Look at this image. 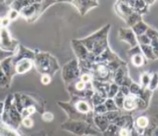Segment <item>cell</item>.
Returning a JSON list of instances; mask_svg holds the SVG:
<instances>
[{"mask_svg":"<svg viewBox=\"0 0 158 136\" xmlns=\"http://www.w3.org/2000/svg\"><path fill=\"white\" fill-rule=\"evenodd\" d=\"M121 136H128L129 135V131L127 129H123L120 131Z\"/></svg>","mask_w":158,"mask_h":136,"instance_id":"cell-32","label":"cell"},{"mask_svg":"<svg viewBox=\"0 0 158 136\" xmlns=\"http://www.w3.org/2000/svg\"><path fill=\"white\" fill-rule=\"evenodd\" d=\"M53 115H52L51 113H49V112H46L44 113V115H43V119L46 121V122H50L52 121V119H53Z\"/></svg>","mask_w":158,"mask_h":136,"instance_id":"cell-27","label":"cell"},{"mask_svg":"<svg viewBox=\"0 0 158 136\" xmlns=\"http://www.w3.org/2000/svg\"><path fill=\"white\" fill-rule=\"evenodd\" d=\"M96 70L97 74L99 75V77H100L101 78H106L108 74H109V70L110 68L107 66L106 65H105L104 63H100L96 66Z\"/></svg>","mask_w":158,"mask_h":136,"instance_id":"cell-12","label":"cell"},{"mask_svg":"<svg viewBox=\"0 0 158 136\" xmlns=\"http://www.w3.org/2000/svg\"><path fill=\"white\" fill-rule=\"evenodd\" d=\"M41 81L44 84H48V83L50 82V77H49V75H47V74L43 75V76H42Z\"/></svg>","mask_w":158,"mask_h":136,"instance_id":"cell-28","label":"cell"},{"mask_svg":"<svg viewBox=\"0 0 158 136\" xmlns=\"http://www.w3.org/2000/svg\"><path fill=\"white\" fill-rule=\"evenodd\" d=\"M132 62L137 67L142 66V65L144 64V58H143L142 54H135L134 56H132Z\"/></svg>","mask_w":158,"mask_h":136,"instance_id":"cell-15","label":"cell"},{"mask_svg":"<svg viewBox=\"0 0 158 136\" xmlns=\"http://www.w3.org/2000/svg\"><path fill=\"white\" fill-rule=\"evenodd\" d=\"M139 21H141V16L140 15L137 13H133L131 15L127 17V19L126 20V22H127V24L132 27Z\"/></svg>","mask_w":158,"mask_h":136,"instance_id":"cell-14","label":"cell"},{"mask_svg":"<svg viewBox=\"0 0 158 136\" xmlns=\"http://www.w3.org/2000/svg\"><path fill=\"white\" fill-rule=\"evenodd\" d=\"M119 37L122 40L127 42L131 47L134 48L137 45V40L135 37V34L132 29H123L122 28L119 30Z\"/></svg>","mask_w":158,"mask_h":136,"instance_id":"cell-6","label":"cell"},{"mask_svg":"<svg viewBox=\"0 0 158 136\" xmlns=\"http://www.w3.org/2000/svg\"><path fill=\"white\" fill-rule=\"evenodd\" d=\"M138 101H139V100H137L134 95H128V96H127L126 98L124 99V107L127 110H132V109H134V107L137 106Z\"/></svg>","mask_w":158,"mask_h":136,"instance_id":"cell-10","label":"cell"},{"mask_svg":"<svg viewBox=\"0 0 158 136\" xmlns=\"http://www.w3.org/2000/svg\"><path fill=\"white\" fill-rule=\"evenodd\" d=\"M17 52L15 53L14 56H13V63L14 65H15L16 62H18L21 60H23V59H30L31 61H34L35 59V54L33 51L28 49L27 48L23 47V46H18L17 48Z\"/></svg>","mask_w":158,"mask_h":136,"instance_id":"cell-4","label":"cell"},{"mask_svg":"<svg viewBox=\"0 0 158 136\" xmlns=\"http://www.w3.org/2000/svg\"><path fill=\"white\" fill-rule=\"evenodd\" d=\"M109 27H105L102 30L97 32L92 36L80 40V42L85 46L87 49L90 51L95 56H99L107 48V32Z\"/></svg>","mask_w":158,"mask_h":136,"instance_id":"cell-1","label":"cell"},{"mask_svg":"<svg viewBox=\"0 0 158 136\" xmlns=\"http://www.w3.org/2000/svg\"><path fill=\"white\" fill-rule=\"evenodd\" d=\"M76 87H77V88L78 90H83V89L85 88V83L83 81L79 82L78 83H77Z\"/></svg>","mask_w":158,"mask_h":136,"instance_id":"cell-30","label":"cell"},{"mask_svg":"<svg viewBox=\"0 0 158 136\" xmlns=\"http://www.w3.org/2000/svg\"><path fill=\"white\" fill-rule=\"evenodd\" d=\"M10 20H9V18L8 17H6V18H4V19H2V27H5L6 28V27H7L8 25H9V23H10Z\"/></svg>","mask_w":158,"mask_h":136,"instance_id":"cell-31","label":"cell"},{"mask_svg":"<svg viewBox=\"0 0 158 136\" xmlns=\"http://www.w3.org/2000/svg\"><path fill=\"white\" fill-rule=\"evenodd\" d=\"M4 104L3 102H0V115L3 114L4 112Z\"/></svg>","mask_w":158,"mask_h":136,"instance_id":"cell-34","label":"cell"},{"mask_svg":"<svg viewBox=\"0 0 158 136\" xmlns=\"http://www.w3.org/2000/svg\"><path fill=\"white\" fill-rule=\"evenodd\" d=\"M128 53H129L130 55H132V56H134L135 54H141L140 48L139 47V46H135V47L134 48H131V49L128 51Z\"/></svg>","mask_w":158,"mask_h":136,"instance_id":"cell-26","label":"cell"},{"mask_svg":"<svg viewBox=\"0 0 158 136\" xmlns=\"http://www.w3.org/2000/svg\"><path fill=\"white\" fill-rule=\"evenodd\" d=\"M141 82H142V84L144 86H147L148 84H150V82H151V78L147 73H144L142 75L141 77Z\"/></svg>","mask_w":158,"mask_h":136,"instance_id":"cell-25","label":"cell"},{"mask_svg":"<svg viewBox=\"0 0 158 136\" xmlns=\"http://www.w3.org/2000/svg\"><path fill=\"white\" fill-rule=\"evenodd\" d=\"M72 3L77 6L79 12L82 15L86 14L92 8L98 5L97 2H89V1H77V2H72Z\"/></svg>","mask_w":158,"mask_h":136,"instance_id":"cell-9","label":"cell"},{"mask_svg":"<svg viewBox=\"0 0 158 136\" xmlns=\"http://www.w3.org/2000/svg\"></svg>","mask_w":158,"mask_h":136,"instance_id":"cell-37","label":"cell"},{"mask_svg":"<svg viewBox=\"0 0 158 136\" xmlns=\"http://www.w3.org/2000/svg\"><path fill=\"white\" fill-rule=\"evenodd\" d=\"M35 111H36V109H35L34 106L33 105H30V106H27V107L23 109L22 112H21V114L26 117H28V116H30L32 113H34Z\"/></svg>","mask_w":158,"mask_h":136,"instance_id":"cell-18","label":"cell"},{"mask_svg":"<svg viewBox=\"0 0 158 136\" xmlns=\"http://www.w3.org/2000/svg\"><path fill=\"white\" fill-rule=\"evenodd\" d=\"M90 79H91V78H90V76L88 74L83 75V77H82V81L84 82V83H85V82H89Z\"/></svg>","mask_w":158,"mask_h":136,"instance_id":"cell-33","label":"cell"},{"mask_svg":"<svg viewBox=\"0 0 158 136\" xmlns=\"http://www.w3.org/2000/svg\"><path fill=\"white\" fill-rule=\"evenodd\" d=\"M148 28H149L148 26H146L143 21H139V22H138L137 24L134 25L133 28H132V30L134 32V34L139 37V36L145 34V32H147Z\"/></svg>","mask_w":158,"mask_h":136,"instance_id":"cell-11","label":"cell"},{"mask_svg":"<svg viewBox=\"0 0 158 136\" xmlns=\"http://www.w3.org/2000/svg\"><path fill=\"white\" fill-rule=\"evenodd\" d=\"M137 125L140 129H144L148 125V119L144 117H140L137 119Z\"/></svg>","mask_w":158,"mask_h":136,"instance_id":"cell-17","label":"cell"},{"mask_svg":"<svg viewBox=\"0 0 158 136\" xmlns=\"http://www.w3.org/2000/svg\"><path fill=\"white\" fill-rule=\"evenodd\" d=\"M32 67V61L30 59H23L21 60L15 65V70L18 74H23L27 71H30Z\"/></svg>","mask_w":158,"mask_h":136,"instance_id":"cell-8","label":"cell"},{"mask_svg":"<svg viewBox=\"0 0 158 136\" xmlns=\"http://www.w3.org/2000/svg\"><path fill=\"white\" fill-rule=\"evenodd\" d=\"M9 80H10V78H8L7 76L4 73V71L1 70L0 71V87L6 86L9 83Z\"/></svg>","mask_w":158,"mask_h":136,"instance_id":"cell-19","label":"cell"},{"mask_svg":"<svg viewBox=\"0 0 158 136\" xmlns=\"http://www.w3.org/2000/svg\"><path fill=\"white\" fill-rule=\"evenodd\" d=\"M0 48L4 50L14 53L18 48V43L10 37L5 27H0Z\"/></svg>","mask_w":158,"mask_h":136,"instance_id":"cell-3","label":"cell"},{"mask_svg":"<svg viewBox=\"0 0 158 136\" xmlns=\"http://www.w3.org/2000/svg\"><path fill=\"white\" fill-rule=\"evenodd\" d=\"M77 107L79 111L81 112H88L89 111V105L87 104L86 102L84 101H80L77 105Z\"/></svg>","mask_w":158,"mask_h":136,"instance_id":"cell-21","label":"cell"},{"mask_svg":"<svg viewBox=\"0 0 158 136\" xmlns=\"http://www.w3.org/2000/svg\"><path fill=\"white\" fill-rule=\"evenodd\" d=\"M14 54V52H10V51L4 50V49H2L0 48V62L3 61L4 60H5V59H7V58L13 56Z\"/></svg>","mask_w":158,"mask_h":136,"instance_id":"cell-16","label":"cell"},{"mask_svg":"<svg viewBox=\"0 0 158 136\" xmlns=\"http://www.w3.org/2000/svg\"><path fill=\"white\" fill-rule=\"evenodd\" d=\"M158 85V74H154L150 82V89H155Z\"/></svg>","mask_w":158,"mask_h":136,"instance_id":"cell-23","label":"cell"},{"mask_svg":"<svg viewBox=\"0 0 158 136\" xmlns=\"http://www.w3.org/2000/svg\"><path fill=\"white\" fill-rule=\"evenodd\" d=\"M13 56L7 58V59H5V60L0 62L1 70L4 71V74L6 75L9 78H10L11 76L15 72V65L13 63Z\"/></svg>","mask_w":158,"mask_h":136,"instance_id":"cell-7","label":"cell"},{"mask_svg":"<svg viewBox=\"0 0 158 136\" xmlns=\"http://www.w3.org/2000/svg\"><path fill=\"white\" fill-rule=\"evenodd\" d=\"M19 15H20V12H18L16 10H11L9 13H8V18H9V20H15L18 16H19Z\"/></svg>","mask_w":158,"mask_h":136,"instance_id":"cell-24","label":"cell"},{"mask_svg":"<svg viewBox=\"0 0 158 136\" xmlns=\"http://www.w3.org/2000/svg\"><path fill=\"white\" fill-rule=\"evenodd\" d=\"M1 25H2V19L0 18V26H1Z\"/></svg>","mask_w":158,"mask_h":136,"instance_id":"cell-35","label":"cell"},{"mask_svg":"<svg viewBox=\"0 0 158 136\" xmlns=\"http://www.w3.org/2000/svg\"><path fill=\"white\" fill-rule=\"evenodd\" d=\"M106 107L109 109V110H116V106L114 105L113 100H109L106 102Z\"/></svg>","mask_w":158,"mask_h":136,"instance_id":"cell-29","label":"cell"},{"mask_svg":"<svg viewBox=\"0 0 158 136\" xmlns=\"http://www.w3.org/2000/svg\"><path fill=\"white\" fill-rule=\"evenodd\" d=\"M0 71H1V66H0Z\"/></svg>","mask_w":158,"mask_h":136,"instance_id":"cell-36","label":"cell"},{"mask_svg":"<svg viewBox=\"0 0 158 136\" xmlns=\"http://www.w3.org/2000/svg\"><path fill=\"white\" fill-rule=\"evenodd\" d=\"M22 124L24 127L26 128H27V129H30L31 128L32 126H33V121H32V119L30 118L29 117H26L22 119Z\"/></svg>","mask_w":158,"mask_h":136,"instance_id":"cell-22","label":"cell"},{"mask_svg":"<svg viewBox=\"0 0 158 136\" xmlns=\"http://www.w3.org/2000/svg\"><path fill=\"white\" fill-rule=\"evenodd\" d=\"M34 62L37 70L44 74L48 75V72L55 71L58 69V64L56 60L47 53L36 54Z\"/></svg>","mask_w":158,"mask_h":136,"instance_id":"cell-2","label":"cell"},{"mask_svg":"<svg viewBox=\"0 0 158 136\" xmlns=\"http://www.w3.org/2000/svg\"><path fill=\"white\" fill-rule=\"evenodd\" d=\"M140 49L143 52V54L145 55V57L148 58V59L155 60L156 58L151 45H140Z\"/></svg>","mask_w":158,"mask_h":136,"instance_id":"cell-13","label":"cell"},{"mask_svg":"<svg viewBox=\"0 0 158 136\" xmlns=\"http://www.w3.org/2000/svg\"><path fill=\"white\" fill-rule=\"evenodd\" d=\"M138 40L139 41L140 45H150L151 42V39H150L145 34L141 35V36H139V37H138Z\"/></svg>","mask_w":158,"mask_h":136,"instance_id":"cell-20","label":"cell"},{"mask_svg":"<svg viewBox=\"0 0 158 136\" xmlns=\"http://www.w3.org/2000/svg\"><path fill=\"white\" fill-rule=\"evenodd\" d=\"M78 63H77V61H76V60H72L66 66H64L63 74H64V77L66 79L77 78L78 76Z\"/></svg>","mask_w":158,"mask_h":136,"instance_id":"cell-5","label":"cell"}]
</instances>
